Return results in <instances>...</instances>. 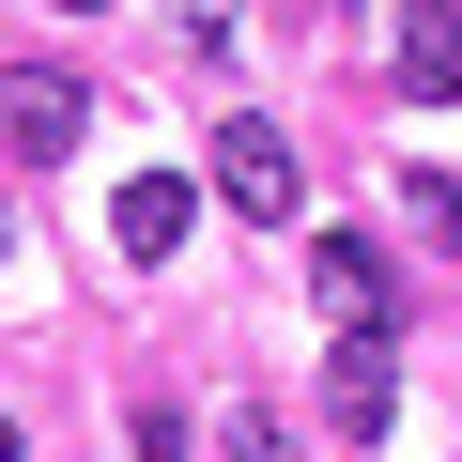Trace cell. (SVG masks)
Returning <instances> with one entry per match:
<instances>
[{
	"mask_svg": "<svg viewBox=\"0 0 462 462\" xmlns=\"http://www.w3.org/2000/svg\"><path fill=\"white\" fill-rule=\"evenodd\" d=\"M0 462H16V416H0Z\"/></svg>",
	"mask_w": 462,
	"mask_h": 462,
	"instance_id": "10",
	"label": "cell"
},
{
	"mask_svg": "<svg viewBox=\"0 0 462 462\" xmlns=\"http://www.w3.org/2000/svg\"><path fill=\"white\" fill-rule=\"evenodd\" d=\"M124 447H139V462H185L200 431H185V401H139V416H124Z\"/></svg>",
	"mask_w": 462,
	"mask_h": 462,
	"instance_id": "8",
	"label": "cell"
},
{
	"mask_svg": "<svg viewBox=\"0 0 462 462\" xmlns=\"http://www.w3.org/2000/svg\"><path fill=\"white\" fill-rule=\"evenodd\" d=\"M78 124H93V93H78L62 62H16V78H0V139H16L32 170H47V154H78Z\"/></svg>",
	"mask_w": 462,
	"mask_h": 462,
	"instance_id": "2",
	"label": "cell"
},
{
	"mask_svg": "<svg viewBox=\"0 0 462 462\" xmlns=\"http://www.w3.org/2000/svg\"><path fill=\"white\" fill-rule=\"evenodd\" d=\"M324 401H339V431H355V447L385 431V401H401V370H385V324H339V339H324Z\"/></svg>",
	"mask_w": 462,
	"mask_h": 462,
	"instance_id": "3",
	"label": "cell"
},
{
	"mask_svg": "<svg viewBox=\"0 0 462 462\" xmlns=\"http://www.w3.org/2000/svg\"><path fill=\"white\" fill-rule=\"evenodd\" d=\"M309 293H324V324H385V247L324 231V247H309Z\"/></svg>",
	"mask_w": 462,
	"mask_h": 462,
	"instance_id": "5",
	"label": "cell"
},
{
	"mask_svg": "<svg viewBox=\"0 0 462 462\" xmlns=\"http://www.w3.org/2000/svg\"><path fill=\"white\" fill-rule=\"evenodd\" d=\"M62 16H108V0H62Z\"/></svg>",
	"mask_w": 462,
	"mask_h": 462,
	"instance_id": "9",
	"label": "cell"
},
{
	"mask_svg": "<svg viewBox=\"0 0 462 462\" xmlns=\"http://www.w3.org/2000/svg\"><path fill=\"white\" fill-rule=\"evenodd\" d=\"M216 200H231V216H293V200H309V170H293V139H278L263 108L216 124Z\"/></svg>",
	"mask_w": 462,
	"mask_h": 462,
	"instance_id": "1",
	"label": "cell"
},
{
	"mask_svg": "<svg viewBox=\"0 0 462 462\" xmlns=\"http://www.w3.org/2000/svg\"><path fill=\"white\" fill-rule=\"evenodd\" d=\"M401 93H462V0H401Z\"/></svg>",
	"mask_w": 462,
	"mask_h": 462,
	"instance_id": "6",
	"label": "cell"
},
{
	"mask_svg": "<svg viewBox=\"0 0 462 462\" xmlns=\"http://www.w3.org/2000/svg\"><path fill=\"white\" fill-rule=\"evenodd\" d=\"M216 462H293V416L278 401H216Z\"/></svg>",
	"mask_w": 462,
	"mask_h": 462,
	"instance_id": "7",
	"label": "cell"
},
{
	"mask_svg": "<svg viewBox=\"0 0 462 462\" xmlns=\"http://www.w3.org/2000/svg\"><path fill=\"white\" fill-rule=\"evenodd\" d=\"M108 231H124V263H170L185 231H200V185H185V170H139V185L108 200Z\"/></svg>",
	"mask_w": 462,
	"mask_h": 462,
	"instance_id": "4",
	"label": "cell"
}]
</instances>
